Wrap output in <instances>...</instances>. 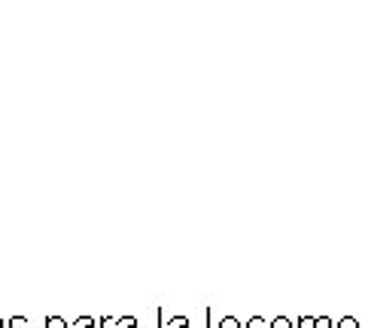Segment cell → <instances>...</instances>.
<instances>
[{"label":"cell","instance_id":"277c9868","mask_svg":"<svg viewBox=\"0 0 365 328\" xmlns=\"http://www.w3.org/2000/svg\"><path fill=\"white\" fill-rule=\"evenodd\" d=\"M116 328H137V320H134V316H119Z\"/></svg>","mask_w":365,"mask_h":328},{"label":"cell","instance_id":"7a4b0ae2","mask_svg":"<svg viewBox=\"0 0 365 328\" xmlns=\"http://www.w3.org/2000/svg\"><path fill=\"white\" fill-rule=\"evenodd\" d=\"M46 328H70L64 316H46Z\"/></svg>","mask_w":365,"mask_h":328},{"label":"cell","instance_id":"30bf717a","mask_svg":"<svg viewBox=\"0 0 365 328\" xmlns=\"http://www.w3.org/2000/svg\"><path fill=\"white\" fill-rule=\"evenodd\" d=\"M0 328H6V320H0Z\"/></svg>","mask_w":365,"mask_h":328},{"label":"cell","instance_id":"6da1fadb","mask_svg":"<svg viewBox=\"0 0 365 328\" xmlns=\"http://www.w3.org/2000/svg\"><path fill=\"white\" fill-rule=\"evenodd\" d=\"M158 328H189V320L186 316H170V322L165 325V313L158 310Z\"/></svg>","mask_w":365,"mask_h":328},{"label":"cell","instance_id":"3957f363","mask_svg":"<svg viewBox=\"0 0 365 328\" xmlns=\"http://www.w3.org/2000/svg\"><path fill=\"white\" fill-rule=\"evenodd\" d=\"M219 328H243V325H241L238 316H222V320H219Z\"/></svg>","mask_w":365,"mask_h":328},{"label":"cell","instance_id":"8992f818","mask_svg":"<svg viewBox=\"0 0 365 328\" xmlns=\"http://www.w3.org/2000/svg\"><path fill=\"white\" fill-rule=\"evenodd\" d=\"M243 328H268V322L262 320V316H250L247 325H243Z\"/></svg>","mask_w":365,"mask_h":328},{"label":"cell","instance_id":"9c48e42d","mask_svg":"<svg viewBox=\"0 0 365 328\" xmlns=\"http://www.w3.org/2000/svg\"><path fill=\"white\" fill-rule=\"evenodd\" d=\"M338 328H357V322H353V320H344Z\"/></svg>","mask_w":365,"mask_h":328},{"label":"cell","instance_id":"5b68a950","mask_svg":"<svg viewBox=\"0 0 365 328\" xmlns=\"http://www.w3.org/2000/svg\"><path fill=\"white\" fill-rule=\"evenodd\" d=\"M74 328H98V322L91 320V316H79V320L74 322Z\"/></svg>","mask_w":365,"mask_h":328},{"label":"cell","instance_id":"52a82bcc","mask_svg":"<svg viewBox=\"0 0 365 328\" xmlns=\"http://www.w3.org/2000/svg\"><path fill=\"white\" fill-rule=\"evenodd\" d=\"M268 328H292V322L286 320V316H277V320H271Z\"/></svg>","mask_w":365,"mask_h":328},{"label":"cell","instance_id":"ba28073f","mask_svg":"<svg viewBox=\"0 0 365 328\" xmlns=\"http://www.w3.org/2000/svg\"><path fill=\"white\" fill-rule=\"evenodd\" d=\"M6 328H28V322L22 316H13V320H6Z\"/></svg>","mask_w":365,"mask_h":328}]
</instances>
